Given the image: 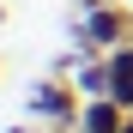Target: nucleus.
Segmentation results:
<instances>
[{"label":"nucleus","instance_id":"obj_6","mask_svg":"<svg viewBox=\"0 0 133 133\" xmlns=\"http://www.w3.org/2000/svg\"><path fill=\"white\" fill-rule=\"evenodd\" d=\"M121 133H133V109H127V121H121Z\"/></svg>","mask_w":133,"mask_h":133},{"label":"nucleus","instance_id":"obj_2","mask_svg":"<svg viewBox=\"0 0 133 133\" xmlns=\"http://www.w3.org/2000/svg\"><path fill=\"white\" fill-rule=\"evenodd\" d=\"M24 109H30V121L73 133V127H79L85 97H79V85H73V79H55V73H49V79H36V85H30V103H24Z\"/></svg>","mask_w":133,"mask_h":133},{"label":"nucleus","instance_id":"obj_4","mask_svg":"<svg viewBox=\"0 0 133 133\" xmlns=\"http://www.w3.org/2000/svg\"><path fill=\"white\" fill-rule=\"evenodd\" d=\"M73 85H79V97H109V55H79Z\"/></svg>","mask_w":133,"mask_h":133},{"label":"nucleus","instance_id":"obj_8","mask_svg":"<svg viewBox=\"0 0 133 133\" xmlns=\"http://www.w3.org/2000/svg\"><path fill=\"white\" fill-rule=\"evenodd\" d=\"M73 133H85V127H73Z\"/></svg>","mask_w":133,"mask_h":133},{"label":"nucleus","instance_id":"obj_5","mask_svg":"<svg viewBox=\"0 0 133 133\" xmlns=\"http://www.w3.org/2000/svg\"><path fill=\"white\" fill-rule=\"evenodd\" d=\"M12 133H61V127H42V121H30V127H12Z\"/></svg>","mask_w":133,"mask_h":133},{"label":"nucleus","instance_id":"obj_7","mask_svg":"<svg viewBox=\"0 0 133 133\" xmlns=\"http://www.w3.org/2000/svg\"><path fill=\"white\" fill-rule=\"evenodd\" d=\"M0 24H6V6H0Z\"/></svg>","mask_w":133,"mask_h":133},{"label":"nucleus","instance_id":"obj_3","mask_svg":"<svg viewBox=\"0 0 133 133\" xmlns=\"http://www.w3.org/2000/svg\"><path fill=\"white\" fill-rule=\"evenodd\" d=\"M121 121H127V109L115 97H85V109H79V127L85 133H121Z\"/></svg>","mask_w":133,"mask_h":133},{"label":"nucleus","instance_id":"obj_1","mask_svg":"<svg viewBox=\"0 0 133 133\" xmlns=\"http://www.w3.org/2000/svg\"><path fill=\"white\" fill-rule=\"evenodd\" d=\"M121 42H133V6L127 0H85L73 18V49L79 55H115Z\"/></svg>","mask_w":133,"mask_h":133}]
</instances>
